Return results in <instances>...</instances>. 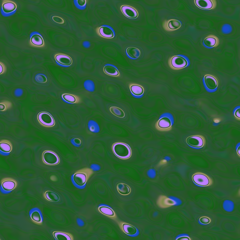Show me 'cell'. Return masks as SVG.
Instances as JSON below:
<instances>
[{
    "mask_svg": "<svg viewBox=\"0 0 240 240\" xmlns=\"http://www.w3.org/2000/svg\"><path fill=\"white\" fill-rule=\"evenodd\" d=\"M55 59L59 64L64 66H70L72 64L71 58L68 55L58 54L55 55Z\"/></svg>",
    "mask_w": 240,
    "mask_h": 240,
    "instance_id": "4fadbf2b",
    "label": "cell"
},
{
    "mask_svg": "<svg viewBox=\"0 0 240 240\" xmlns=\"http://www.w3.org/2000/svg\"><path fill=\"white\" fill-rule=\"evenodd\" d=\"M93 173L92 169L88 168H83L74 173L73 177V180L77 185L82 186L86 184Z\"/></svg>",
    "mask_w": 240,
    "mask_h": 240,
    "instance_id": "7a4b0ae2",
    "label": "cell"
},
{
    "mask_svg": "<svg viewBox=\"0 0 240 240\" xmlns=\"http://www.w3.org/2000/svg\"><path fill=\"white\" fill-rule=\"evenodd\" d=\"M52 19L54 22L59 24H63L65 22L63 19L58 16H52Z\"/></svg>",
    "mask_w": 240,
    "mask_h": 240,
    "instance_id": "e575fe53",
    "label": "cell"
},
{
    "mask_svg": "<svg viewBox=\"0 0 240 240\" xmlns=\"http://www.w3.org/2000/svg\"><path fill=\"white\" fill-rule=\"evenodd\" d=\"M0 148L2 152L5 153L10 152L12 149V146L10 142L7 140H3L0 142Z\"/></svg>",
    "mask_w": 240,
    "mask_h": 240,
    "instance_id": "83f0119b",
    "label": "cell"
},
{
    "mask_svg": "<svg viewBox=\"0 0 240 240\" xmlns=\"http://www.w3.org/2000/svg\"><path fill=\"white\" fill-rule=\"evenodd\" d=\"M62 97L65 101L71 104H78L82 101L80 97L73 94H63L62 95Z\"/></svg>",
    "mask_w": 240,
    "mask_h": 240,
    "instance_id": "44dd1931",
    "label": "cell"
},
{
    "mask_svg": "<svg viewBox=\"0 0 240 240\" xmlns=\"http://www.w3.org/2000/svg\"><path fill=\"white\" fill-rule=\"evenodd\" d=\"M112 150L115 155L121 159H128L132 155L130 147L124 142H118L114 143L112 146Z\"/></svg>",
    "mask_w": 240,
    "mask_h": 240,
    "instance_id": "6da1fadb",
    "label": "cell"
},
{
    "mask_svg": "<svg viewBox=\"0 0 240 240\" xmlns=\"http://www.w3.org/2000/svg\"><path fill=\"white\" fill-rule=\"evenodd\" d=\"M186 142L187 144L192 147L201 148L205 146L206 140L203 136L198 135L188 137L186 138Z\"/></svg>",
    "mask_w": 240,
    "mask_h": 240,
    "instance_id": "8992f818",
    "label": "cell"
},
{
    "mask_svg": "<svg viewBox=\"0 0 240 240\" xmlns=\"http://www.w3.org/2000/svg\"><path fill=\"white\" fill-rule=\"evenodd\" d=\"M192 179L195 184L200 186H209L213 183L212 178L205 173L201 172H197L194 174Z\"/></svg>",
    "mask_w": 240,
    "mask_h": 240,
    "instance_id": "3957f363",
    "label": "cell"
},
{
    "mask_svg": "<svg viewBox=\"0 0 240 240\" xmlns=\"http://www.w3.org/2000/svg\"><path fill=\"white\" fill-rule=\"evenodd\" d=\"M110 112L115 116L120 118H124L125 113L121 108L115 106H111L109 107Z\"/></svg>",
    "mask_w": 240,
    "mask_h": 240,
    "instance_id": "f1b7e54d",
    "label": "cell"
},
{
    "mask_svg": "<svg viewBox=\"0 0 240 240\" xmlns=\"http://www.w3.org/2000/svg\"><path fill=\"white\" fill-rule=\"evenodd\" d=\"M155 127L157 130L160 131H166L172 129V122L167 117H162L156 122Z\"/></svg>",
    "mask_w": 240,
    "mask_h": 240,
    "instance_id": "ba28073f",
    "label": "cell"
},
{
    "mask_svg": "<svg viewBox=\"0 0 240 240\" xmlns=\"http://www.w3.org/2000/svg\"><path fill=\"white\" fill-rule=\"evenodd\" d=\"M17 182L14 179L9 178H3L1 181V185L5 191H8L13 190L17 186Z\"/></svg>",
    "mask_w": 240,
    "mask_h": 240,
    "instance_id": "8fae6325",
    "label": "cell"
},
{
    "mask_svg": "<svg viewBox=\"0 0 240 240\" xmlns=\"http://www.w3.org/2000/svg\"><path fill=\"white\" fill-rule=\"evenodd\" d=\"M78 4L80 7L85 6L86 4V1L84 0H78L77 1Z\"/></svg>",
    "mask_w": 240,
    "mask_h": 240,
    "instance_id": "8d00e7d4",
    "label": "cell"
},
{
    "mask_svg": "<svg viewBox=\"0 0 240 240\" xmlns=\"http://www.w3.org/2000/svg\"><path fill=\"white\" fill-rule=\"evenodd\" d=\"M182 26L181 22L176 19H171L169 20L167 24L168 28L171 31L178 29L181 28Z\"/></svg>",
    "mask_w": 240,
    "mask_h": 240,
    "instance_id": "f546056e",
    "label": "cell"
},
{
    "mask_svg": "<svg viewBox=\"0 0 240 240\" xmlns=\"http://www.w3.org/2000/svg\"><path fill=\"white\" fill-rule=\"evenodd\" d=\"M52 235L57 240H72L73 237L70 233L58 231H54Z\"/></svg>",
    "mask_w": 240,
    "mask_h": 240,
    "instance_id": "ffe728a7",
    "label": "cell"
},
{
    "mask_svg": "<svg viewBox=\"0 0 240 240\" xmlns=\"http://www.w3.org/2000/svg\"><path fill=\"white\" fill-rule=\"evenodd\" d=\"M129 87L132 93L136 96H140L143 94L144 92L143 87L138 84H130L129 85Z\"/></svg>",
    "mask_w": 240,
    "mask_h": 240,
    "instance_id": "7402d4cb",
    "label": "cell"
},
{
    "mask_svg": "<svg viewBox=\"0 0 240 240\" xmlns=\"http://www.w3.org/2000/svg\"><path fill=\"white\" fill-rule=\"evenodd\" d=\"M235 117L238 120H240V108L237 109L234 113Z\"/></svg>",
    "mask_w": 240,
    "mask_h": 240,
    "instance_id": "d590c367",
    "label": "cell"
},
{
    "mask_svg": "<svg viewBox=\"0 0 240 240\" xmlns=\"http://www.w3.org/2000/svg\"><path fill=\"white\" fill-rule=\"evenodd\" d=\"M42 158L44 163L48 165H56L60 162L58 156L55 153L50 150L45 151L43 153Z\"/></svg>",
    "mask_w": 240,
    "mask_h": 240,
    "instance_id": "52a82bcc",
    "label": "cell"
},
{
    "mask_svg": "<svg viewBox=\"0 0 240 240\" xmlns=\"http://www.w3.org/2000/svg\"><path fill=\"white\" fill-rule=\"evenodd\" d=\"M204 45L208 47H217L219 44V40L216 36L210 34L205 38L203 40Z\"/></svg>",
    "mask_w": 240,
    "mask_h": 240,
    "instance_id": "9a60e30c",
    "label": "cell"
},
{
    "mask_svg": "<svg viewBox=\"0 0 240 240\" xmlns=\"http://www.w3.org/2000/svg\"><path fill=\"white\" fill-rule=\"evenodd\" d=\"M237 154L239 156V157H240V146H238V148L237 149Z\"/></svg>",
    "mask_w": 240,
    "mask_h": 240,
    "instance_id": "ab89813d",
    "label": "cell"
},
{
    "mask_svg": "<svg viewBox=\"0 0 240 240\" xmlns=\"http://www.w3.org/2000/svg\"><path fill=\"white\" fill-rule=\"evenodd\" d=\"M204 83L207 88L214 90L218 86V81L214 76L210 75H206L204 76Z\"/></svg>",
    "mask_w": 240,
    "mask_h": 240,
    "instance_id": "7c38bea8",
    "label": "cell"
},
{
    "mask_svg": "<svg viewBox=\"0 0 240 240\" xmlns=\"http://www.w3.org/2000/svg\"><path fill=\"white\" fill-rule=\"evenodd\" d=\"M100 34L105 38H112L114 37V33L112 30L109 27L106 26H102L99 29Z\"/></svg>",
    "mask_w": 240,
    "mask_h": 240,
    "instance_id": "603a6c76",
    "label": "cell"
},
{
    "mask_svg": "<svg viewBox=\"0 0 240 240\" xmlns=\"http://www.w3.org/2000/svg\"><path fill=\"white\" fill-rule=\"evenodd\" d=\"M12 106V103L8 100L4 101L0 103V110L4 111L11 108Z\"/></svg>",
    "mask_w": 240,
    "mask_h": 240,
    "instance_id": "1f68e13d",
    "label": "cell"
},
{
    "mask_svg": "<svg viewBox=\"0 0 240 240\" xmlns=\"http://www.w3.org/2000/svg\"><path fill=\"white\" fill-rule=\"evenodd\" d=\"M157 203L160 208H165L175 205L176 204V202L165 195H160L157 199Z\"/></svg>",
    "mask_w": 240,
    "mask_h": 240,
    "instance_id": "30bf717a",
    "label": "cell"
},
{
    "mask_svg": "<svg viewBox=\"0 0 240 240\" xmlns=\"http://www.w3.org/2000/svg\"><path fill=\"white\" fill-rule=\"evenodd\" d=\"M2 8L3 11L5 14H9L15 11L17 8L16 4L14 2L8 0L2 1Z\"/></svg>",
    "mask_w": 240,
    "mask_h": 240,
    "instance_id": "5bb4252c",
    "label": "cell"
},
{
    "mask_svg": "<svg viewBox=\"0 0 240 240\" xmlns=\"http://www.w3.org/2000/svg\"><path fill=\"white\" fill-rule=\"evenodd\" d=\"M0 74H1L4 73L5 71L6 68L5 65L3 64L1 62L0 63Z\"/></svg>",
    "mask_w": 240,
    "mask_h": 240,
    "instance_id": "74e56055",
    "label": "cell"
},
{
    "mask_svg": "<svg viewBox=\"0 0 240 240\" xmlns=\"http://www.w3.org/2000/svg\"><path fill=\"white\" fill-rule=\"evenodd\" d=\"M199 221L201 224L206 225L209 224L211 222V220L208 217L203 216L199 218Z\"/></svg>",
    "mask_w": 240,
    "mask_h": 240,
    "instance_id": "836d02e7",
    "label": "cell"
},
{
    "mask_svg": "<svg viewBox=\"0 0 240 240\" xmlns=\"http://www.w3.org/2000/svg\"><path fill=\"white\" fill-rule=\"evenodd\" d=\"M126 52L130 58L136 59L140 58L141 55L140 50L135 47H129L127 48Z\"/></svg>",
    "mask_w": 240,
    "mask_h": 240,
    "instance_id": "4316f807",
    "label": "cell"
},
{
    "mask_svg": "<svg viewBox=\"0 0 240 240\" xmlns=\"http://www.w3.org/2000/svg\"><path fill=\"white\" fill-rule=\"evenodd\" d=\"M120 226L123 232L128 235H134L137 232V230L134 226L126 223L121 222Z\"/></svg>",
    "mask_w": 240,
    "mask_h": 240,
    "instance_id": "e0dca14e",
    "label": "cell"
},
{
    "mask_svg": "<svg viewBox=\"0 0 240 240\" xmlns=\"http://www.w3.org/2000/svg\"><path fill=\"white\" fill-rule=\"evenodd\" d=\"M169 64L172 69L178 70L186 67L188 65V62L187 60L182 56H175L171 58Z\"/></svg>",
    "mask_w": 240,
    "mask_h": 240,
    "instance_id": "5b68a950",
    "label": "cell"
},
{
    "mask_svg": "<svg viewBox=\"0 0 240 240\" xmlns=\"http://www.w3.org/2000/svg\"><path fill=\"white\" fill-rule=\"evenodd\" d=\"M30 217L33 222L38 225H41L42 223V218L39 212L34 210L31 214Z\"/></svg>",
    "mask_w": 240,
    "mask_h": 240,
    "instance_id": "4dcf8cb0",
    "label": "cell"
},
{
    "mask_svg": "<svg viewBox=\"0 0 240 240\" xmlns=\"http://www.w3.org/2000/svg\"><path fill=\"white\" fill-rule=\"evenodd\" d=\"M37 118L39 122L43 126L46 127L54 126L55 124L53 117L49 113L45 111L39 112Z\"/></svg>",
    "mask_w": 240,
    "mask_h": 240,
    "instance_id": "277c9868",
    "label": "cell"
},
{
    "mask_svg": "<svg viewBox=\"0 0 240 240\" xmlns=\"http://www.w3.org/2000/svg\"><path fill=\"white\" fill-rule=\"evenodd\" d=\"M103 70L105 74L109 76H120V73L118 69L112 65H105L104 67Z\"/></svg>",
    "mask_w": 240,
    "mask_h": 240,
    "instance_id": "484cf974",
    "label": "cell"
},
{
    "mask_svg": "<svg viewBox=\"0 0 240 240\" xmlns=\"http://www.w3.org/2000/svg\"><path fill=\"white\" fill-rule=\"evenodd\" d=\"M179 239V240H191V238L190 237L188 236H181L178 237V238L176 239V240Z\"/></svg>",
    "mask_w": 240,
    "mask_h": 240,
    "instance_id": "f35d334b",
    "label": "cell"
},
{
    "mask_svg": "<svg viewBox=\"0 0 240 240\" xmlns=\"http://www.w3.org/2000/svg\"><path fill=\"white\" fill-rule=\"evenodd\" d=\"M35 80L37 82L40 84L46 83L47 81L46 77L41 74H37L35 76Z\"/></svg>",
    "mask_w": 240,
    "mask_h": 240,
    "instance_id": "d6a6232c",
    "label": "cell"
},
{
    "mask_svg": "<svg viewBox=\"0 0 240 240\" xmlns=\"http://www.w3.org/2000/svg\"><path fill=\"white\" fill-rule=\"evenodd\" d=\"M44 198L50 201L57 202L59 201L60 198L59 196L56 193L51 191L47 190L43 194Z\"/></svg>",
    "mask_w": 240,
    "mask_h": 240,
    "instance_id": "d4e9b609",
    "label": "cell"
},
{
    "mask_svg": "<svg viewBox=\"0 0 240 240\" xmlns=\"http://www.w3.org/2000/svg\"><path fill=\"white\" fill-rule=\"evenodd\" d=\"M100 212L112 218H115L116 215L114 211L110 207L106 206H101L98 208Z\"/></svg>",
    "mask_w": 240,
    "mask_h": 240,
    "instance_id": "cb8c5ba5",
    "label": "cell"
},
{
    "mask_svg": "<svg viewBox=\"0 0 240 240\" xmlns=\"http://www.w3.org/2000/svg\"><path fill=\"white\" fill-rule=\"evenodd\" d=\"M194 3L198 8L206 10L214 9L216 6L215 0H195Z\"/></svg>",
    "mask_w": 240,
    "mask_h": 240,
    "instance_id": "9c48e42d",
    "label": "cell"
},
{
    "mask_svg": "<svg viewBox=\"0 0 240 240\" xmlns=\"http://www.w3.org/2000/svg\"><path fill=\"white\" fill-rule=\"evenodd\" d=\"M116 188L120 194L124 196L127 195L131 192L130 187L127 184L122 182L116 184Z\"/></svg>",
    "mask_w": 240,
    "mask_h": 240,
    "instance_id": "d6986e66",
    "label": "cell"
},
{
    "mask_svg": "<svg viewBox=\"0 0 240 240\" xmlns=\"http://www.w3.org/2000/svg\"><path fill=\"white\" fill-rule=\"evenodd\" d=\"M30 43L31 45L34 47H42L44 45L43 38L38 34H35L31 36L30 40Z\"/></svg>",
    "mask_w": 240,
    "mask_h": 240,
    "instance_id": "ac0fdd59",
    "label": "cell"
},
{
    "mask_svg": "<svg viewBox=\"0 0 240 240\" xmlns=\"http://www.w3.org/2000/svg\"><path fill=\"white\" fill-rule=\"evenodd\" d=\"M121 9L124 15L129 18L134 19L138 17V14L137 11L130 6L123 5L122 6Z\"/></svg>",
    "mask_w": 240,
    "mask_h": 240,
    "instance_id": "2e32d148",
    "label": "cell"
}]
</instances>
